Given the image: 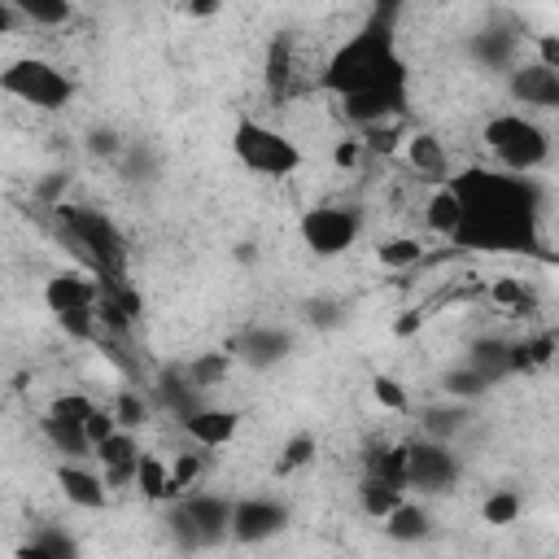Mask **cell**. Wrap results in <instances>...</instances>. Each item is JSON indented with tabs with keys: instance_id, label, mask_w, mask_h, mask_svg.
Here are the masks:
<instances>
[{
	"instance_id": "1",
	"label": "cell",
	"mask_w": 559,
	"mask_h": 559,
	"mask_svg": "<svg viewBox=\"0 0 559 559\" xmlns=\"http://www.w3.org/2000/svg\"><path fill=\"white\" fill-rule=\"evenodd\" d=\"M463 201V223L450 236L472 249H524L533 231V205L524 179L511 170H467L450 179Z\"/></svg>"
},
{
	"instance_id": "2",
	"label": "cell",
	"mask_w": 559,
	"mask_h": 559,
	"mask_svg": "<svg viewBox=\"0 0 559 559\" xmlns=\"http://www.w3.org/2000/svg\"><path fill=\"white\" fill-rule=\"evenodd\" d=\"M319 83L332 96H349V92H367V87H393V83H406V61H402V52L384 26H362L323 61Z\"/></svg>"
},
{
	"instance_id": "3",
	"label": "cell",
	"mask_w": 559,
	"mask_h": 559,
	"mask_svg": "<svg viewBox=\"0 0 559 559\" xmlns=\"http://www.w3.org/2000/svg\"><path fill=\"white\" fill-rule=\"evenodd\" d=\"M61 240L79 253V262L96 275H122L127 266V240L118 231V223L105 210L92 205H57L52 210Z\"/></svg>"
},
{
	"instance_id": "4",
	"label": "cell",
	"mask_w": 559,
	"mask_h": 559,
	"mask_svg": "<svg viewBox=\"0 0 559 559\" xmlns=\"http://www.w3.org/2000/svg\"><path fill=\"white\" fill-rule=\"evenodd\" d=\"M480 144L498 162V170H511V175H528L550 162V131L528 109L489 114L480 127Z\"/></svg>"
},
{
	"instance_id": "5",
	"label": "cell",
	"mask_w": 559,
	"mask_h": 559,
	"mask_svg": "<svg viewBox=\"0 0 559 559\" xmlns=\"http://www.w3.org/2000/svg\"><path fill=\"white\" fill-rule=\"evenodd\" d=\"M231 153H236V162L245 170H253L262 179H288L306 162L301 144L288 131H280V127H271L262 118H240L231 127Z\"/></svg>"
},
{
	"instance_id": "6",
	"label": "cell",
	"mask_w": 559,
	"mask_h": 559,
	"mask_svg": "<svg viewBox=\"0 0 559 559\" xmlns=\"http://www.w3.org/2000/svg\"><path fill=\"white\" fill-rule=\"evenodd\" d=\"M0 92L39 114H57L74 100V79L48 57H13L0 66Z\"/></svg>"
},
{
	"instance_id": "7",
	"label": "cell",
	"mask_w": 559,
	"mask_h": 559,
	"mask_svg": "<svg viewBox=\"0 0 559 559\" xmlns=\"http://www.w3.org/2000/svg\"><path fill=\"white\" fill-rule=\"evenodd\" d=\"M297 236H301V245L314 258H336V253H345L362 236V210L358 205H345V201L310 205L297 218Z\"/></svg>"
},
{
	"instance_id": "8",
	"label": "cell",
	"mask_w": 559,
	"mask_h": 559,
	"mask_svg": "<svg viewBox=\"0 0 559 559\" xmlns=\"http://www.w3.org/2000/svg\"><path fill=\"white\" fill-rule=\"evenodd\" d=\"M170 524L183 533L188 546H205V542H218L231 524V502L210 493V489H192V493H179L170 502Z\"/></svg>"
},
{
	"instance_id": "9",
	"label": "cell",
	"mask_w": 559,
	"mask_h": 559,
	"mask_svg": "<svg viewBox=\"0 0 559 559\" xmlns=\"http://www.w3.org/2000/svg\"><path fill=\"white\" fill-rule=\"evenodd\" d=\"M39 297H44V310L52 319H61V314H74V310H92L96 297H100V280H96V271L66 266V271H52L44 280Z\"/></svg>"
},
{
	"instance_id": "10",
	"label": "cell",
	"mask_w": 559,
	"mask_h": 559,
	"mask_svg": "<svg viewBox=\"0 0 559 559\" xmlns=\"http://www.w3.org/2000/svg\"><path fill=\"white\" fill-rule=\"evenodd\" d=\"M336 100H341V118L354 122L358 131H367V127H380V122H397L406 114V83L367 87V92H349V96H336Z\"/></svg>"
},
{
	"instance_id": "11",
	"label": "cell",
	"mask_w": 559,
	"mask_h": 559,
	"mask_svg": "<svg viewBox=\"0 0 559 559\" xmlns=\"http://www.w3.org/2000/svg\"><path fill=\"white\" fill-rule=\"evenodd\" d=\"M459 476V463L450 454L445 441H415L406 445V489H428V493H441L445 485H454Z\"/></svg>"
},
{
	"instance_id": "12",
	"label": "cell",
	"mask_w": 559,
	"mask_h": 559,
	"mask_svg": "<svg viewBox=\"0 0 559 559\" xmlns=\"http://www.w3.org/2000/svg\"><path fill=\"white\" fill-rule=\"evenodd\" d=\"M393 157L419 175V179H432V183H445L450 179V153H445V140L432 135V131H402Z\"/></svg>"
},
{
	"instance_id": "13",
	"label": "cell",
	"mask_w": 559,
	"mask_h": 559,
	"mask_svg": "<svg viewBox=\"0 0 559 559\" xmlns=\"http://www.w3.org/2000/svg\"><path fill=\"white\" fill-rule=\"evenodd\" d=\"M179 419H183V437L197 450H223L240 437V411L231 406H192Z\"/></svg>"
},
{
	"instance_id": "14",
	"label": "cell",
	"mask_w": 559,
	"mask_h": 559,
	"mask_svg": "<svg viewBox=\"0 0 559 559\" xmlns=\"http://www.w3.org/2000/svg\"><path fill=\"white\" fill-rule=\"evenodd\" d=\"M92 463L100 467V476H105V485L109 489H122V485H131V476H135V463H140V441H135V428H114L105 441H96L92 445Z\"/></svg>"
},
{
	"instance_id": "15",
	"label": "cell",
	"mask_w": 559,
	"mask_h": 559,
	"mask_svg": "<svg viewBox=\"0 0 559 559\" xmlns=\"http://www.w3.org/2000/svg\"><path fill=\"white\" fill-rule=\"evenodd\" d=\"M511 96L524 109H555L559 105V70L542 66V61H520L511 66Z\"/></svg>"
},
{
	"instance_id": "16",
	"label": "cell",
	"mask_w": 559,
	"mask_h": 559,
	"mask_svg": "<svg viewBox=\"0 0 559 559\" xmlns=\"http://www.w3.org/2000/svg\"><path fill=\"white\" fill-rule=\"evenodd\" d=\"M288 520V511L275 498H240L231 502V524L227 533H236L240 542H266L271 533H280Z\"/></svg>"
},
{
	"instance_id": "17",
	"label": "cell",
	"mask_w": 559,
	"mask_h": 559,
	"mask_svg": "<svg viewBox=\"0 0 559 559\" xmlns=\"http://www.w3.org/2000/svg\"><path fill=\"white\" fill-rule=\"evenodd\" d=\"M57 485H61V493H66L70 507L100 511V507L109 502V485H105V476H100L96 467H87L83 459H66V463L57 467Z\"/></svg>"
},
{
	"instance_id": "18",
	"label": "cell",
	"mask_w": 559,
	"mask_h": 559,
	"mask_svg": "<svg viewBox=\"0 0 559 559\" xmlns=\"http://www.w3.org/2000/svg\"><path fill=\"white\" fill-rule=\"evenodd\" d=\"M262 79L271 96H288L293 83L301 79V61H297V44L288 35H275L266 44V61H262Z\"/></svg>"
},
{
	"instance_id": "19",
	"label": "cell",
	"mask_w": 559,
	"mask_h": 559,
	"mask_svg": "<svg viewBox=\"0 0 559 559\" xmlns=\"http://www.w3.org/2000/svg\"><path fill=\"white\" fill-rule=\"evenodd\" d=\"M293 349V336L288 332H280V328H249L245 336H240V358L249 362V367H275L284 354Z\"/></svg>"
},
{
	"instance_id": "20",
	"label": "cell",
	"mask_w": 559,
	"mask_h": 559,
	"mask_svg": "<svg viewBox=\"0 0 559 559\" xmlns=\"http://www.w3.org/2000/svg\"><path fill=\"white\" fill-rule=\"evenodd\" d=\"M131 489H140L144 502H170V459L162 450H140Z\"/></svg>"
},
{
	"instance_id": "21",
	"label": "cell",
	"mask_w": 559,
	"mask_h": 559,
	"mask_svg": "<svg viewBox=\"0 0 559 559\" xmlns=\"http://www.w3.org/2000/svg\"><path fill=\"white\" fill-rule=\"evenodd\" d=\"M459 223H463V201H459L454 183L445 179V183H437L432 197L424 201V227H428L432 236H454Z\"/></svg>"
},
{
	"instance_id": "22",
	"label": "cell",
	"mask_w": 559,
	"mask_h": 559,
	"mask_svg": "<svg viewBox=\"0 0 559 559\" xmlns=\"http://www.w3.org/2000/svg\"><path fill=\"white\" fill-rule=\"evenodd\" d=\"M17 22L39 26V31H66L74 22V0H4Z\"/></svg>"
},
{
	"instance_id": "23",
	"label": "cell",
	"mask_w": 559,
	"mask_h": 559,
	"mask_svg": "<svg viewBox=\"0 0 559 559\" xmlns=\"http://www.w3.org/2000/svg\"><path fill=\"white\" fill-rule=\"evenodd\" d=\"M402 498H406V485L389 480V476H376V472H367L362 485H358V507H362L367 520H384Z\"/></svg>"
},
{
	"instance_id": "24",
	"label": "cell",
	"mask_w": 559,
	"mask_h": 559,
	"mask_svg": "<svg viewBox=\"0 0 559 559\" xmlns=\"http://www.w3.org/2000/svg\"><path fill=\"white\" fill-rule=\"evenodd\" d=\"M380 524H384V533H389L393 542H419V537L428 533V524H432V520H428V511H424L419 502L402 498V502H397Z\"/></svg>"
},
{
	"instance_id": "25",
	"label": "cell",
	"mask_w": 559,
	"mask_h": 559,
	"mask_svg": "<svg viewBox=\"0 0 559 559\" xmlns=\"http://www.w3.org/2000/svg\"><path fill=\"white\" fill-rule=\"evenodd\" d=\"M39 428H44V437L52 441V450H57V454H66V459H92V445H87V437H83V424H70V419L44 415V419H39Z\"/></svg>"
},
{
	"instance_id": "26",
	"label": "cell",
	"mask_w": 559,
	"mask_h": 559,
	"mask_svg": "<svg viewBox=\"0 0 559 559\" xmlns=\"http://www.w3.org/2000/svg\"><path fill=\"white\" fill-rule=\"evenodd\" d=\"M489 306H498L502 314H528L533 310V288L524 284V280H515V275H498V280H489Z\"/></svg>"
},
{
	"instance_id": "27",
	"label": "cell",
	"mask_w": 559,
	"mask_h": 559,
	"mask_svg": "<svg viewBox=\"0 0 559 559\" xmlns=\"http://www.w3.org/2000/svg\"><path fill=\"white\" fill-rule=\"evenodd\" d=\"M166 459H170V502H175L179 493L201 489L205 454H197V450H179V454H166Z\"/></svg>"
},
{
	"instance_id": "28",
	"label": "cell",
	"mask_w": 559,
	"mask_h": 559,
	"mask_svg": "<svg viewBox=\"0 0 559 559\" xmlns=\"http://www.w3.org/2000/svg\"><path fill=\"white\" fill-rule=\"evenodd\" d=\"M376 258L389 271H406V266H419L424 262V245L415 236H389V240L376 245Z\"/></svg>"
},
{
	"instance_id": "29",
	"label": "cell",
	"mask_w": 559,
	"mask_h": 559,
	"mask_svg": "<svg viewBox=\"0 0 559 559\" xmlns=\"http://www.w3.org/2000/svg\"><path fill=\"white\" fill-rule=\"evenodd\" d=\"M463 424H467V411H463L459 402H450V406H428V411H424V432H428L432 441H450Z\"/></svg>"
},
{
	"instance_id": "30",
	"label": "cell",
	"mask_w": 559,
	"mask_h": 559,
	"mask_svg": "<svg viewBox=\"0 0 559 559\" xmlns=\"http://www.w3.org/2000/svg\"><path fill=\"white\" fill-rule=\"evenodd\" d=\"M310 459H314V432H293V437L280 445V463H275V472L288 476V472L306 467Z\"/></svg>"
},
{
	"instance_id": "31",
	"label": "cell",
	"mask_w": 559,
	"mask_h": 559,
	"mask_svg": "<svg viewBox=\"0 0 559 559\" xmlns=\"http://www.w3.org/2000/svg\"><path fill=\"white\" fill-rule=\"evenodd\" d=\"M520 511H524V502H520V493L515 489H493L489 498H485V524H515L520 520Z\"/></svg>"
},
{
	"instance_id": "32",
	"label": "cell",
	"mask_w": 559,
	"mask_h": 559,
	"mask_svg": "<svg viewBox=\"0 0 559 559\" xmlns=\"http://www.w3.org/2000/svg\"><path fill=\"white\" fill-rule=\"evenodd\" d=\"M227 367H231V354L214 349V354H201V358L188 367V380H192V389H205V384H218V380L227 376Z\"/></svg>"
},
{
	"instance_id": "33",
	"label": "cell",
	"mask_w": 559,
	"mask_h": 559,
	"mask_svg": "<svg viewBox=\"0 0 559 559\" xmlns=\"http://www.w3.org/2000/svg\"><path fill=\"white\" fill-rule=\"evenodd\" d=\"M109 411H114V419H118L122 428H140V424H148V402H144L135 389H118V397L109 402Z\"/></svg>"
},
{
	"instance_id": "34",
	"label": "cell",
	"mask_w": 559,
	"mask_h": 559,
	"mask_svg": "<svg viewBox=\"0 0 559 559\" xmlns=\"http://www.w3.org/2000/svg\"><path fill=\"white\" fill-rule=\"evenodd\" d=\"M92 411H96V402H92L87 393H57V397H52V406H48V415L70 419V424H83Z\"/></svg>"
},
{
	"instance_id": "35",
	"label": "cell",
	"mask_w": 559,
	"mask_h": 559,
	"mask_svg": "<svg viewBox=\"0 0 559 559\" xmlns=\"http://www.w3.org/2000/svg\"><path fill=\"white\" fill-rule=\"evenodd\" d=\"M371 397H376L384 411H393V415H402V411L411 406V397H406L402 380H393V376H376V380H371Z\"/></svg>"
},
{
	"instance_id": "36",
	"label": "cell",
	"mask_w": 559,
	"mask_h": 559,
	"mask_svg": "<svg viewBox=\"0 0 559 559\" xmlns=\"http://www.w3.org/2000/svg\"><path fill=\"white\" fill-rule=\"evenodd\" d=\"M367 157V140L362 135H341L332 144V166L336 170H358V162Z\"/></svg>"
},
{
	"instance_id": "37",
	"label": "cell",
	"mask_w": 559,
	"mask_h": 559,
	"mask_svg": "<svg viewBox=\"0 0 559 559\" xmlns=\"http://www.w3.org/2000/svg\"><path fill=\"white\" fill-rule=\"evenodd\" d=\"M485 384H489V380H485L476 367H463V371H450V376H445V393H450V397H476Z\"/></svg>"
},
{
	"instance_id": "38",
	"label": "cell",
	"mask_w": 559,
	"mask_h": 559,
	"mask_svg": "<svg viewBox=\"0 0 559 559\" xmlns=\"http://www.w3.org/2000/svg\"><path fill=\"white\" fill-rule=\"evenodd\" d=\"M114 428H118V419H114V411H109V406H100V402H96V411L83 419V437H87V445L105 441Z\"/></svg>"
},
{
	"instance_id": "39",
	"label": "cell",
	"mask_w": 559,
	"mask_h": 559,
	"mask_svg": "<svg viewBox=\"0 0 559 559\" xmlns=\"http://www.w3.org/2000/svg\"><path fill=\"white\" fill-rule=\"evenodd\" d=\"M179 17H188V22H205V17H214L218 9H223V0H166Z\"/></svg>"
},
{
	"instance_id": "40",
	"label": "cell",
	"mask_w": 559,
	"mask_h": 559,
	"mask_svg": "<svg viewBox=\"0 0 559 559\" xmlns=\"http://www.w3.org/2000/svg\"><path fill=\"white\" fill-rule=\"evenodd\" d=\"M533 48H537V61H542V66L559 70V39H555L550 31H546V35H537V39H533Z\"/></svg>"
},
{
	"instance_id": "41",
	"label": "cell",
	"mask_w": 559,
	"mask_h": 559,
	"mask_svg": "<svg viewBox=\"0 0 559 559\" xmlns=\"http://www.w3.org/2000/svg\"><path fill=\"white\" fill-rule=\"evenodd\" d=\"M17 26H22V22H17V13H13V9L0 0V39H4V35H13Z\"/></svg>"
},
{
	"instance_id": "42",
	"label": "cell",
	"mask_w": 559,
	"mask_h": 559,
	"mask_svg": "<svg viewBox=\"0 0 559 559\" xmlns=\"http://www.w3.org/2000/svg\"><path fill=\"white\" fill-rule=\"evenodd\" d=\"M0 301H4V293H0Z\"/></svg>"
}]
</instances>
